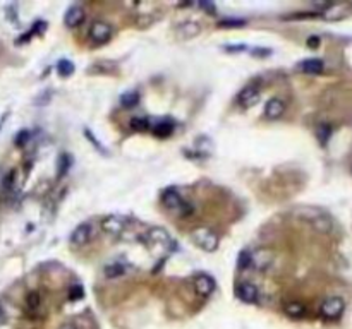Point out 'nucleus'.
<instances>
[{"mask_svg":"<svg viewBox=\"0 0 352 329\" xmlns=\"http://www.w3.org/2000/svg\"><path fill=\"white\" fill-rule=\"evenodd\" d=\"M82 295H85V292H82L81 284H74V287H71V290H69V300H79Z\"/></svg>","mask_w":352,"mask_h":329,"instance_id":"28","label":"nucleus"},{"mask_svg":"<svg viewBox=\"0 0 352 329\" xmlns=\"http://www.w3.org/2000/svg\"><path fill=\"white\" fill-rule=\"evenodd\" d=\"M71 165H72L71 155L64 153V155L58 156V171H57V177H64V175H66L67 171H69Z\"/></svg>","mask_w":352,"mask_h":329,"instance_id":"22","label":"nucleus"},{"mask_svg":"<svg viewBox=\"0 0 352 329\" xmlns=\"http://www.w3.org/2000/svg\"><path fill=\"white\" fill-rule=\"evenodd\" d=\"M283 112H285V103H283L280 98H272V100L266 101V105H265L266 119L277 120L283 115Z\"/></svg>","mask_w":352,"mask_h":329,"instance_id":"14","label":"nucleus"},{"mask_svg":"<svg viewBox=\"0 0 352 329\" xmlns=\"http://www.w3.org/2000/svg\"><path fill=\"white\" fill-rule=\"evenodd\" d=\"M139 101V95L136 91H127L120 96V105L124 108H134Z\"/></svg>","mask_w":352,"mask_h":329,"instance_id":"21","label":"nucleus"},{"mask_svg":"<svg viewBox=\"0 0 352 329\" xmlns=\"http://www.w3.org/2000/svg\"><path fill=\"white\" fill-rule=\"evenodd\" d=\"M246 21H242V19H223V21H220V26L222 28H239V26H244Z\"/></svg>","mask_w":352,"mask_h":329,"instance_id":"27","label":"nucleus"},{"mask_svg":"<svg viewBox=\"0 0 352 329\" xmlns=\"http://www.w3.org/2000/svg\"><path fill=\"white\" fill-rule=\"evenodd\" d=\"M296 214L297 218L302 220V222H307L320 233H328L332 230V220L325 211L316 208H299L296 209Z\"/></svg>","mask_w":352,"mask_h":329,"instance_id":"1","label":"nucleus"},{"mask_svg":"<svg viewBox=\"0 0 352 329\" xmlns=\"http://www.w3.org/2000/svg\"><path fill=\"white\" fill-rule=\"evenodd\" d=\"M237 268H239V269H247V268H251V250H242V252L239 254Z\"/></svg>","mask_w":352,"mask_h":329,"instance_id":"23","label":"nucleus"},{"mask_svg":"<svg viewBox=\"0 0 352 329\" xmlns=\"http://www.w3.org/2000/svg\"><path fill=\"white\" fill-rule=\"evenodd\" d=\"M60 329H76V326L71 322H67V324H64V326H60Z\"/></svg>","mask_w":352,"mask_h":329,"instance_id":"35","label":"nucleus"},{"mask_svg":"<svg viewBox=\"0 0 352 329\" xmlns=\"http://www.w3.org/2000/svg\"><path fill=\"white\" fill-rule=\"evenodd\" d=\"M29 141V132L28 130H21L16 137V146H24Z\"/></svg>","mask_w":352,"mask_h":329,"instance_id":"30","label":"nucleus"},{"mask_svg":"<svg viewBox=\"0 0 352 329\" xmlns=\"http://www.w3.org/2000/svg\"><path fill=\"white\" fill-rule=\"evenodd\" d=\"M146 237H148V242L151 245H156V247H160L163 250H174V247H177V244L174 242L170 233L165 228H160V227L150 228Z\"/></svg>","mask_w":352,"mask_h":329,"instance_id":"4","label":"nucleus"},{"mask_svg":"<svg viewBox=\"0 0 352 329\" xmlns=\"http://www.w3.org/2000/svg\"><path fill=\"white\" fill-rule=\"evenodd\" d=\"M260 86L258 84H247L244 86V90L237 95V103L242 108H251L260 101Z\"/></svg>","mask_w":352,"mask_h":329,"instance_id":"8","label":"nucleus"},{"mask_svg":"<svg viewBox=\"0 0 352 329\" xmlns=\"http://www.w3.org/2000/svg\"><path fill=\"white\" fill-rule=\"evenodd\" d=\"M344 309H345L344 298H340V297H330V298H326L323 303H321L320 314L325 319H339L342 316V312H344Z\"/></svg>","mask_w":352,"mask_h":329,"instance_id":"5","label":"nucleus"},{"mask_svg":"<svg viewBox=\"0 0 352 329\" xmlns=\"http://www.w3.org/2000/svg\"><path fill=\"white\" fill-rule=\"evenodd\" d=\"M283 311H285V314L292 319H301L306 316V307L304 303L297 302V300H292V302H287L285 305H283Z\"/></svg>","mask_w":352,"mask_h":329,"instance_id":"17","label":"nucleus"},{"mask_svg":"<svg viewBox=\"0 0 352 329\" xmlns=\"http://www.w3.org/2000/svg\"><path fill=\"white\" fill-rule=\"evenodd\" d=\"M272 252L266 249H260L251 252V268L256 271H266L272 264Z\"/></svg>","mask_w":352,"mask_h":329,"instance_id":"13","label":"nucleus"},{"mask_svg":"<svg viewBox=\"0 0 352 329\" xmlns=\"http://www.w3.org/2000/svg\"><path fill=\"white\" fill-rule=\"evenodd\" d=\"M191 238L204 252H215L218 249V237L212 228L199 227L191 232Z\"/></svg>","mask_w":352,"mask_h":329,"instance_id":"3","label":"nucleus"},{"mask_svg":"<svg viewBox=\"0 0 352 329\" xmlns=\"http://www.w3.org/2000/svg\"><path fill=\"white\" fill-rule=\"evenodd\" d=\"M316 134H318V139L321 141V144H325V142L328 141L330 134H332V129H330L328 125H325V124H323V125L318 127V132H316Z\"/></svg>","mask_w":352,"mask_h":329,"instance_id":"26","label":"nucleus"},{"mask_svg":"<svg viewBox=\"0 0 352 329\" xmlns=\"http://www.w3.org/2000/svg\"><path fill=\"white\" fill-rule=\"evenodd\" d=\"M93 237V225L91 223H81L79 227L74 228V232L71 233V244L74 247H85Z\"/></svg>","mask_w":352,"mask_h":329,"instance_id":"9","label":"nucleus"},{"mask_svg":"<svg viewBox=\"0 0 352 329\" xmlns=\"http://www.w3.org/2000/svg\"><path fill=\"white\" fill-rule=\"evenodd\" d=\"M85 134H86V137H88V141H90V142H93V144H95V146H96V148H98V149L101 151V153H105V148H103V146H101V144H100V142H98V141H96V139H95V136H93V134H91V132H90V130H85Z\"/></svg>","mask_w":352,"mask_h":329,"instance_id":"31","label":"nucleus"},{"mask_svg":"<svg viewBox=\"0 0 352 329\" xmlns=\"http://www.w3.org/2000/svg\"><path fill=\"white\" fill-rule=\"evenodd\" d=\"M172 132H174V124L170 120L158 122V124L153 127V134L156 137H169Z\"/></svg>","mask_w":352,"mask_h":329,"instance_id":"19","label":"nucleus"},{"mask_svg":"<svg viewBox=\"0 0 352 329\" xmlns=\"http://www.w3.org/2000/svg\"><path fill=\"white\" fill-rule=\"evenodd\" d=\"M126 227H127V220L122 218V216H117V214H110V216H107V218L101 220V228H103V232L110 233V235L124 233Z\"/></svg>","mask_w":352,"mask_h":329,"instance_id":"10","label":"nucleus"},{"mask_svg":"<svg viewBox=\"0 0 352 329\" xmlns=\"http://www.w3.org/2000/svg\"><path fill=\"white\" fill-rule=\"evenodd\" d=\"M318 45H320V38H318V36H309V38H307V47H309V48H318Z\"/></svg>","mask_w":352,"mask_h":329,"instance_id":"33","label":"nucleus"},{"mask_svg":"<svg viewBox=\"0 0 352 329\" xmlns=\"http://www.w3.org/2000/svg\"><path fill=\"white\" fill-rule=\"evenodd\" d=\"M48 95H52V91H43L40 95V98H36L35 103H38V105H47V103L50 101V96H48Z\"/></svg>","mask_w":352,"mask_h":329,"instance_id":"32","label":"nucleus"},{"mask_svg":"<svg viewBox=\"0 0 352 329\" xmlns=\"http://www.w3.org/2000/svg\"><path fill=\"white\" fill-rule=\"evenodd\" d=\"M201 31H203V26L198 21H184L175 28V36L180 41H188L196 38Z\"/></svg>","mask_w":352,"mask_h":329,"instance_id":"7","label":"nucleus"},{"mask_svg":"<svg viewBox=\"0 0 352 329\" xmlns=\"http://www.w3.org/2000/svg\"><path fill=\"white\" fill-rule=\"evenodd\" d=\"M131 127H133L134 130H139V132H144L150 129V122L148 119H143V117H138V119H133L131 120Z\"/></svg>","mask_w":352,"mask_h":329,"instance_id":"24","label":"nucleus"},{"mask_svg":"<svg viewBox=\"0 0 352 329\" xmlns=\"http://www.w3.org/2000/svg\"><path fill=\"white\" fill-rule=\"evenodd\" d=\"M74 63H72L69 58H60L57 63V72L60 77H69L74 74Z\"/></svg>","mask_w":352,"mask_h":329,"instance_id":"20","label":"nucleus"},{"mask_svg":"<svg viewBox=\"0 0 352 329\" xmlns=\"http://www.w3.org/2000/svg\"><path fill=\"white\" fill-rule=\"evenodd\" d=\"M40 295H38L36 292H31L28 295V298H26V305H28V309L29 311H36L38 307H40Z\"/></svg>","mask_w":352,"mask_h":329,"instance_id":"25","label":"nucleus"},{"mask_svg":"<svg viewBox=\"0 0 352 329\" xmlns=\"http://www.w3.org/2000/svg\"><path fill=\"white\" fill-rule=\"evenodd\" d=\"M85 21V11L79 6H72L67 9L66 16H64V24L67 28H76Z\"/></svg>","mask_w":352,"mask_h":329,"instance_id":"15","label":"nucleus"},{"mask_svg":"<svg viewBox=\"0 0 352 329\" xmlns=\"http://www.w3.org/2000/svg\"><path fill=\"white\" fill-rule=\"evenodd\" d=\"M126 271H127V268H126L122 262H119V261H112V262H109V264H107V266L103 268L105 276L109 278V279H114V278H120V276H124Z\"/></svg>","mask_w":352,"mask_h":329,"instance_id":"18","label":"nucleus"},{"mask_svg":"<svg viewBox=\"0 0 352 329\" xmlns=\"http://www.w3.org/2000/svg\"><path fill=\"white\" fill-rule=\"evenodd\" d=\"M297 71L302 74H320L323 72V62L320 58H306L297 63Z\"/></svg>","mask_w":352,"mask_h":329,"instance_id":"16","label":"nucleus"},{"mask_svg":"<svg viewBox=\"0 0 352 329\" xmlns=\"http://www.w3.org/2000/svg\"><path fill=\"white\" fill-rule=\"evenodd\" d=\"M236 295L241 302L244 303H256L258 298H260V293H258V288L254 287L253 283H239L236 288Z\"/></svg>","mask_w":352,"mask_h":329,"instance_id":"12","label":"nucleus"},{"mask_svg":"<svg viewBox=\"0 0 352 329\" xmlns=\"http://www.w3.org/2000/svg\"><path fill=\"white\" fill-rule=\"evenodd\" d=\"M7 321V316H6V312L2 311V309H0V326H2L4 322Z\"/></svg>","mask_w":352,"mask_h":329,"instance_id":"34","label":"nucleus"},{"mask_svg":"<svg viewBox=\"0 0 352 329\" xmlns=\"http://www.w3.org/2000/svg\"><path fill=\"white\" fill-rule=\"evenodd\" d=\"M193 287H194V290H196V293L199 297L206 298L215 292L217 284H215V279L212 276H208V274H198L193 281Z\"/></svg>","mask_w":352,"mask_h":329,"instance_id":"11","label":"nucleus"},{"mask_svg":"<svg viewBox=\"0 0 352 329\" xmlns=\"http://www.w3.org/2000/svg\"><path fill=\"white\" fill-rule=\"evenodd\" d=\"M14 182H16V171H11V173L6 175V179H4V189H12Z\"/></svg>","mask_w":352,"mask_h":329,"instance_id":"29","label":"nucleus"},{"mask_svg":"<svg viewBox=\"0 0 352 329\" xmlns=\"http://www.w3.org/2000/svg\"><path fill=\"white\" fill-rule=\"evenodd\" d=\"M112 33H114V29L109 23L105 21H93L91 28H90V38L91 41L98 43V45H103L112 38Z\"/></svg>","mask_w":352,"mask_h":329,"instance_id":"6","label":"nucleus"},{"mask_svg":"<svg viewBox=\"0 0 352 329\" xmlns=\"http://www.w3.org/2000/svg\"><path fill=\"white\" fill-rule=\"evenodd\" d=\"M162 203L169 211H172L180 218H185L193 213V206L185 203L177 189H165L162 192Z\"/></svg>","mask_w":352,"mask_h":329,"instance_id":"2","label":"nucleus"}]
</instances>
